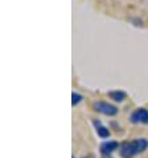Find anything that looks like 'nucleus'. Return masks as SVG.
<instances>
[{
  "instance_id": "obj_1",
  "label": "nucleus",
  "mask_w": 148,
  "mask_h": 158,
  "mask_svg": "<svg viewBox=\"0 0 148 158\" xmlns=\"http://www.w3.org/2000/svg\"><path fill=\"white\" fill-rule=\"evenodd\" d=\"M147 148H148V139L136 138V139H132V141H126L123 143H120L119 154L123 158H132L143 153Z\"/></svg>"
},
{
  "instance_id": "obj_2",
  "label": "nucleus",
  "mask_w": 148,
  "mask_h": 158,
  "mask_svg": "<svg viewBox=\"0 0 148 158\" xmlns=\"http://www.w3.org/2000/svg\"><path fill=\"white\" fill-rule=\"evenodd\" d=\"M93 108H94L95 112L101 113V114H104V116H108V117L118 114V108L110 102H106V101H94Z\"/></svg>"
},
{
  "instance_id": "obj_3",
  "label": "nucleus",
  "mask_w": 148,
  "mask_h": 158,
  "mask_svg": "<svg viewBox=\"0 0 148 158\" xmlns=\"http://www.w3.org/2000/svg\"><path fill=\"white\" fill-rule=\"evenodd\" d=\"M130 121L132 124H148V110L146 108H138L131 113Z\"/></svg>"
},
{
  "instance_id": "obj_4",
  "label": "nucleus",
  "mask_w": 148,
  "mask_h": 158,
  "mask_svg": "<svg viewBox=\"0 0 148 158\" xmlns=\"http://www.w3.org/2000/svg\"><path fill=\"white\" fill-rule=\"evenodd\" d=\"M120 146L116 141H104L101 143V154L103 158H110L111 154Z\"/></svg>"
},
{
  "instance_id": "obj_5",
  "label": "nucleus",
  "mask_w": 148,
  "mask_h": 158,
  "mask_svg": "<svg viewBox=\"0 0 148 158\" xmlns=\"http://www.w3.org/2000/svg\"><path fill=\"white\" fill-rule=\"evenodd\" d=\"M93 125H94L95 130H97V133H98V135H99L101 138H107V137H110V130H108L101 121L93 120Z\"/></svg>"
},
{
  "instance_id": "obj_6",
  "label": "nucleus",
  "mask_w": 148,
  "mask_h": 158,
  "mask_svg": "<svg viewBox=\"0 0 148 158\" xmlns=\"http://www.w3.org/2000/svg\"><path fill=\"white\" fill-rule=\"evenodd\" d=\"M107 96L111 100L116 101V102H122V101H124V98H126V93L123 90H111L107 93Z\"/></svg>"
},
{
  "instance_id": "obj_7",
  "label": "nucleus",
  "mask_w": 148,
  "mask_h": 158,
  "mask_svg": "<svg viewBox=\"0 0 148 158\" xmlns=\"http://www.w3.org/2000/svg\"><path fill=\"white\" fill-rule=\"evenodd\" d=\"M82 100H84V96H82V94L77 93V92H73V93H72V105H73V106L78 105Z\"/></svg>"
},
{
  "instance_id": "obj_8",
  "label": "nucleus",
  "mask_w": 148,
  "mask_h": 158,
  "mask_svg": "<svg viewBox=\"0 0 148 158\" xmlns=\"http://www.w3.org/2000/svg\"><path fill=\"white\" fill-rule=\"evenodd\" d=\"M73 158H76V157H73Z\"/></svg>"
}]
</instances>
